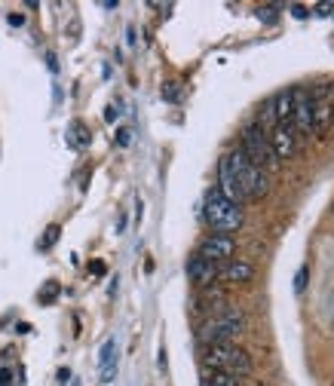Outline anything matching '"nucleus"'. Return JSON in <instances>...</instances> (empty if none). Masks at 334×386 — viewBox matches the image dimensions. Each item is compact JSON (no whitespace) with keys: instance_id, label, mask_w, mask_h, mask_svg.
I'll use <instances>...</instances> for the list:
<instances>
[{"instance_id":"15","label":"nucleus","mask_w":334,"mask_h":386,"mask_svg":"<svg viewBox=\"0 0 334 386\" xmlns=\"http://www.w3.org/2000/svg\"><path fill=\"white\" fill-rule=\"evenodd\" d=\"M276 13H279V6H258V19L267 22V25H273V22H276Z\"/></svg>"},{"instance_id":"10","label":"nucleus","mask_w":334,"mask_h":386,"mask_svg":"<svg viewBox=\"0 0 334 386\" xmlns=\"http://www.w3.org/2000/svg\"><path fill=\"white\" fill-rule=\"evenodd\" d=\"M188 276H190V282L193 285H212L215 279H218V267L215 264H208L206 258H199V254H193V258L188 261Z\"/></svg>"},{"instance_id":"20","label":"nucleus","mask_w":334,"mask_h":386,"mask_svg":"<svg viewBox=\"0 0 334 386\" xmlns=\"http://www.w3.org/2000/svg\"><path fill=\"white\" fill-rule=\"evenodd\" d=\"M13 374H10V368H0V386H13Z\"/></svg>"},{"instance_id":"8","label":"nucleus","mask_w":334,"mask_h":386,"mask_svg":"<svg viewBox=\"0 0 334 386\" xmlns=\"http://www.w3.org/2000/svg\"><path fill=\"white\" fill-rule=\"evenodd\" d=\"M291 129H294V135H313L310 89H291Z\"/></svg>"},{"instance_id":"16","label":"nucleus","mask_w":334,"mask_h":386,"mask_svg":"<svg viewBox=\"0 0 334 386\" xmlns=\"http://www.w3.org/2000/svg\"><path fill=\"white\" fill-rule=\"evenodd\" d=\"M59 233H61V227H59V224H52V227H46V236H43V249H50V245L59 239Z\"/></svg>"},{"instance_id":"5","label":"nucleus","mask_w":334,"mask_h":386,"mask_svg":"<svg viewBox=\"0 0 334 386\" xmlns=\"http://www.w3.org/2000/svg\"><path fill=\"white\" fill-rule=\"evenodd\" d=\"M206 368L208 371H221V374H252V356L236 343H218V346H208L206 350Z\"/></svg>"},{"instance_id":"14","label":"nucleus","mask_w":334,"mask_h":386,"mask_svg":"<svg viewBox=\"0 0 334 386\" xmlns=\"http://www.w3.org/2000/svg\"><path fill=\"white\" fill-rule=\"evenodd\" d=\"M71 144H74V148H86V144H89V132H86L83 123H74V126H71Z\"/></svg>"},{"instance_id":"17","label":"nucleus","mask_w":334,"mask_h":386,"mask_svg":"<svg viewBox=\"0 0 334 386\" xmlns=\"http://www.w3.org/2000/svg\"><path fill=\"white\" fill-rule=\"evenodd\" d=\"M129 141H132V132L126 126L120 129V132H116V144H120V148H129Z\"/></svg>"},{"instance_id":"24","label":"nucleus","mask_w":334,"mask_h":386,"mask_svg":"<svg viewBox=\"0 0 334 386\" xmlns=\"http://www.w3.org/2000/svg\"><path fill=\"white\" fill-rule=\"evenodd\" d=\"M22 22H25V19H22V13H10V25H15V28H19Z\"/></svg>"},{"instance_id":"18","label":"nucleus","mask_w":334,"mask_h":386,"mask_svg":"<svg viewBox=\"0 0 334 386\" xmlns=\"http://www.w3.org/2000/svg\"><path fill=\"white\" fill-rule=\"evenodd\" d=\"M304 276H307V267H301V273H298V279H294V291H304Z\"/></svg>"},{"instance_id":"19","label":"nucleus","mask_w":334,"mask_h":386,"mask_svg":"<svg viewBox=\"0 0 334 386\" xmlns=\"http://www.w3.org/2000/svg\"><path fill=\"white\" fill-rule=\"evenodd\" d=\"M291 13H294V19H307V15H310V10H307V6H301V3H294Z\"/></svg>"},{"instance_id":"7","label":"nucleus","mask_w":334,"mask_h":386,"mask_svg":"<svg viewBox=\"0 0 334 386\" xmlns=\"http://www.w3.org/2000/svg\"><path fill=\"white\" fill-rule=\"evenodd\" d=\"M233 252H236V239L233 236H224V233H215V236H206L203 242H199V258H206L208 264H230Z\"/></svg>"},{"instance_id":"22","label":"nucleus","mask_w":334,"mask_h":386,"mask_svg":"<svg viewBox=\"0 0 334 386\" xmlns=\"http://www.w3.org/2000/svg\"><path fill=\"white\" fill-rule=\"evenodd\" d=\"M166 98H169V102H175V98H178V86H175V83H166Z\"/></svg>"},{"instance_id":"3","label":"nucleus","mask_w":334,"mask_h":386,"mask_svg":"<svg viewBox=\"0 0 334 386\" xmlns=\"http://www.w3.org/2000/svg\"><path fill=\"white\" fill-rule=\"evenodd\" d=\"M245 328V319H243V310L236 307H224L215 316L199 325V343H208V346H218V343H233Z\"/></svg>"},{"instance_id":"6","label":"nucleus","mask_w":334,"mask_h":386,"mask_svg":"<svg viewBox=\"0 0 334 386\" xmlns=\"http://www.w3.org/2000/svg\"><path fill=\"white\" fill-rule=\"evenodd\" d=\"M331 98L334 89L328 83H316L310 89V107H313V135H325L331 126Z\"/></svg>"},{"instance_id":"25","label":"nucleus","mask_w":334,"mask_h":386,"mask_svg":"<svg viewBox=\"0 0 334 386\" xmlns=\"http://www.w3.org/2000/svg\"><path fill=\"white\" fill-rule=\"evenodd\" d=\"M105 120H107V123L116 120V107H107V111H105Z\"/></svg>"},{"instance_id":"12","label":"nucleus","mask_w":334,"mask_h":386,"mask_svg":"<svg viewBox=\"0 0 334 386\" xmlns=\"http://www.w3.org/2000/svg\"><path fill=\"white\" fill-rule=\"evenodd\" d=\"M270 114L276 117V123L291 126V89H282L276 98H270Z\"/></svg>"},{"instance_id":"4","label":"nucleus","mask_w":334,"mask_h":386,"mask_svg":"<svg viewBox=\"0 0 334 386\" xmlns=\"http://www.w3.org/2000/svg\"><path fill=\"white\" fill-rule=\"evenodd\" d=\"M239 138H243V141H239V150L245 153V160L255 169H261V172H273V169H279V160H276L273 148H270L267 129H264L261 123H248Z\"/></svg>"},{"instance_id":"2","label":"nucleus","mask_w":334,"mask_h":386,"mask_svg":"<svg viewBox=\"0 0 334 386\" xmlns=\"http://www.w3.org/2000/svg\"><path fill=\"white\" fill-rule=\"evenodd\" d=\"M203 221L215 230V233L230 236V233H236V230L243 227L245 215H243V206L230 203L218 187H208L206 203H203Z\"/></svg>"},{"instance_id":"13","label":"nucleus","mask_w":334,"mask_h":386,"mask_svg":"<svg viewBox=\"0 0 334 386\" xmlns=\"http://www.w3.org/2000/svg\"><path fill=\"white\" fill-rule=\"evenodd\" d=\"M203 386H239V377L221 374V371H206L203 374Z\"/></svg>"},{"instance_id":"23","label":"nucleus","mask_w":334,"mask_h":386,"mask_svg":"<svg viewBox=\"0 0 334 386\" xmlns=\"http://www.w3.org/2000/svg\"><path fill=\"white\" fill-rule=\"evenodd\" d=\"M316 13H334V3H328V0H322V3H316Z\"/></svg>"},{"instance_id":"1","label":"nucleus","mask_w":334,"mask_h":386,"mask_svg":"<svg viewBox=\"0 0 334 386\" xmlns=\"http://www.w3.org/2000/svg\"><path fill=\"white\" fill-rule=\"evenodd\" d=\"M218 190L230 203L243 206L248 199H261L270 193V175L255 169L252 163L245 160L243 150H230L221 157L218 163Z\"/></svg>"},{"instance_id":"11","label":"nucleus","mask_w":334,"mask_h":386,"mask_svg":"<svg viewBox=\"0 0 334 386\" xmlns=\"http://www.w3.org/2000/svg\"><path fill=\"white\" fill-rule=\"evenodd\" d=\"M218 276H221L224 282L239 285V282H248V279H252V276H255V267L248 264V261H230V264L224 267Z\"/></svg>"},{"instance_id":"21","label":"nucleus","mask_w":334,"mask_h":386,"mask_svg":"<svg viewBox=\"0 0 334 386\" xmlns=\"http://www.w3.org/2000/svg\"><path fill=\"white\" fill-rule=\"evenodd\" d=\"M89 273H92V276H102V273H105V264H102V261H92V264H89Z\"/></svg>"},{"instance_id":"26","label":"nucleus","mask_w":334,"mask_h":386,"mask_svg":"<svg viewBox=\"0 0 334 386\" xmlns=\"http://www.w3.org/2000/svg\"><path fill=\"white\" fill-rule=\"evenodd\" d=\"M331 120H334V98H331Z\"/></svg>"},{"instance_id":"9","label":"nucleus","mask_w":334,"mask_h":386,"mask_svg":"<svg viewBox=\"0 0 334 386\" xmlns=\"http://www.w3.org/2000/svg\"><path fill=\"white\" fill-rule=\"evenodd\" d=\"M267 138H270V148H273L279 163L294 157V150H298V135H294V129L289 123H276V126L267 132Z\"/></svg>"}]
</instances>
